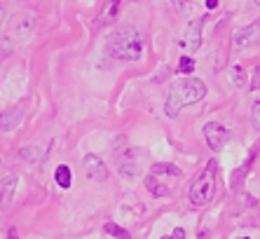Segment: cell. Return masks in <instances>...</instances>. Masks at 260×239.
Instances as JSON below:
<instances>
[{
	"instance_id": "cell-1",
	"label": "cell",
	"mask_w": 260,
	"mask_h": 239,
	"mask_svg": "<svg viewBox=\"0 0 260 239\" xmlns=\"http://www.w3.org/2000/svg\"><path fill=\"white\" fill-rule=\"evenodd\" d=\"M204 96H206V84L202 82L200 78L178 80V82L171 84L164 110H167V115H169V117H178V113H181L183 108L202 101Z\"/></svg>"
},
{
	"instance_id": "cell-21",
	"label": "cell",
	"mask_w": 260,
	"mask_h": 239,
	"mask_svg": "<svg viewBox=\"0 0 260 239\" xmlns=\"http://www.w3.org/2000/svg\"><path fill=\"white\" fill-rule=\"evenodd\" d=\"M253 89H260V66L255 68V73H253V84H251Z\"/></svg>"
},
{
	"instance_id": "cell-4",
	"label": "cell",
	"mask_w": 260,
	"mask_h": 239,
	"mask_svg": "<svg viewBox=\"0 0 260 239\" xmlns=\"http://www.w3.org/2000/svg\"><path fill=\"white\" fill-rule=\"evenodd\" d=\"M202 45V19H194V21H190L188 28H185V33L181 36V40H178V47L185 49L190 54H194L197 49H200Z\"/></svg>"
},
{
	"instance_id": "cell-14",
	"label": "cell",
	"mask_w": 260,
	"mask_h": 239,
	"mask_svg": "<svg viewBox=\"0 0 260 239\" xmlns=\"http://www.w3.org/2000/svg\"><path fill=\"white\" fill-rule=\"evenodd\" d=\"M152 176L155 173H169V176H181V169L176 167V164H169V162H157V164H152Z\"/></svg>"
},
{
	"instance_id": "cell-6",
	"label": "cell",
	"mask_w": 260,
	"mask_h": 239,
	"mask_svg": "<svg viewBox=\"0 0 260 239\" xmlns=\"http://www.w3.org/2000/svg\"><path fill=\"white\" fill-rule=\"evenodd\" d=\"M235 47H251V45H258L260 42V19H255L253 24L244 26L232 36Z\"/></svg>"
},
{
	"instance_id": "cell-12",
	"label": "cell",
	"mask_w": 260,
	"mask_h": 239,
	"mask_svg": "<svg viewBox=\"0 0 260 239\" xmlns=\"http://www.w3.org/2000/svg\"><path fill=\"white\" fill-rule=\"evenodd\" d=\"M54 178H56V186L63 188V190H68L73 183V173H71V167H66V164H59V167L54 169Z\"/></svg>"
},
{
	"instance_id": "cell-8",
	"label": "cell",
	"mask_w": 260,
	"mask_h": 239,
	"mask_svg": "<svg viewBox=\"0 0 260 239\" xmlns=\"http://www.w3.org/2000/svg\"><path fill=\"white\" fill-rule=\"evenodd\" d=\"M117 169L124 178H136V173H139V164L134 160V153L132 150H124L122 155H117Z\"/></svg>"
},
{
	"instance_id": "cell-9",
	"label": "cell",
	"mask_w": 260,
	"mask_h": 239,
	"mask_svg": "<svg viewBox=\"0 0 260 239\" xmlns=\"http://www.w3.org/2000/svg\"><path fill=\"white\" fill-rule=\"evenodd\" d=\"M21 117H24V113H21L19 108H10V110H3V113H0V134L17 129L19 122H21Z\"/></svg>"
},
{
	"instance_id": "cell-23",
	"label": "cell",
	"mask_w": 260,
	"mask_h": 239,
	"mask_svg": "<svg viewBox=\"0 0 260 239\" xmlns=\"http://www.w3.org/2000/svg\"><path fill=\"white\" fill-rule=\"evenodd\" d=\"M7 239H19V237H17V230H10V234H7Z\"/></svg>"
},
{
	"instance_id": "cell-5",
	"label": "cell",
	"mask_w": 260,
	"mask_h": 239,
	"mask_svg": "<svg viewBox=\"0 0 260 239\" xmlns=\"http://www.w3.org/2000/svg\"><path fill=\"white\" fill-rule=\"evenodd\" d=\"M204 138H206V145L211 150H220L228 141H230V134H228V129H225L220 122H206Z\"/></svg>"
},
{
	"instance_id": "cell-17",
	"label": "cell",
	"mask_w": 260,
	"mask_h": 239,
	"mask_svg": "<svg viewBox=\"0 0 260 239\" xmlns=\"http://www.w3.org/2000/svg\"><path fill=\"white\" fill-rule=\"evenodd\" d=\"M21 157H24L26 162H38L40 157H43V150H38V148H21Z\"/></svg>"
},
{
	"instance_id": "cell-24",
	"label": "cell",
	"mask_w": 260,
	"mask_h": 239,
	"mask_svg": "<svg viewBox=\"0 0 260 239\" xmlns=\"http://www.w3.org/2000/svg\"><path fill=\"white\" fill-rule=\"evenodd\" d=\"M171 3H174L176 7H181V5H185V0H171Z\"/></svg>"
},
{
	"instance_id": "cell-13",
	"label": "cell",
	"mask_w": 260,
	"mask_h": 239,
	"mask_svg": "<svg viewBox=\"0 0 260 239\" xmlns=\"http://www.w3.org/2000/svg\"><path fill=\"white\" fill-rule=\"evenodd\" d=\"M145 188H148L155 197H167V195H169V188L162 186V183H157L155 176H148V178H145Z\"/></svg>"
},
{
	"instance_id": "cell-11",
	"label": "cell",
	"mask_w": 260,
	"mask_h": 239,
	"mask_svg": "<svg viewBox=\"0 0 260 239\" xmlns=\"http://www.w3.org/2000/svg\"><path fill=\"white\" fill-rule=\"evenodd\" d=\"M14 190H17V176H5V181L0 183V209H5L12 202Z\"/></svg>"
},
{
	"instance_id": "cell-7",
	"label": "cell",
	"mask_w": 260,
	"mask_h": 239,
	"mask_svg": "<svg viewBox=\"0 0 260 239\" xmlns=\"http://www.w3.org/2000/svg\"><path fill=\"white\" fill-rule=\"evenodd\" d=\"M82 164H85V171H87V176H89L91 181H99V183H103V181L108 178V169H106V164H103L101 157H96L94 153L85 155Z\"/></svg>"
},
{
	"instance_id": "cell-22",
	"label": "cell",
	"mask_w": 260,
	"mask_h": 239,
	"mask_svg": "<svg viewBox=\"0 0 260 239\" xmlns=\"http://www.w3.org/2000/svg\"><path fill=\"white\" fill-rule=\"evenodd\" d=\"M218 3H220V0H206V7H209V10H216Z\"/></svg>"
},
{
	"instance_id": "cell-20",
	"label": "cell",
	"mask_w": 260,
	"mask_h": 239,
	"mask_svg": "<svg viewBox=\"0 0 260 239\" xmlns=\"http://www.w3.org/2000/svg\"><path fill=\"white\" fill-rule=\"evenodd\" d=\"M162 239H185V232H183L181 227H178V230H174L169 237H162Z\"/></svg>"
},
{
	"instance_id": "cell-3",
	"label": "cell",
	"mask_w": 260,
	"mask_h": 239,
	"mask_svg": "<svg viewBox=\"0 0 260 239\" xmlns=\"http://www.w3.org/2000/svg\"><path fill=\"white\" fill-rule=\"evenodd\" d=\"M216 171H218L216 162H211V164L192 181L188 197L194 206H204V204H209L213 199V195H216Z\"/></svg>"
},
{
	"instance_id": "cell-27",
	"label": "cell",
	"mask_w": 260,
	"mask_h": 239,
	"mask_svg": "<svg viewBox=\"0 0 260 239\" xmlns=\"http://www.w3.org/2000/svg\"><path fill=\"white\" fill-rule=\"evenodd\" d=\"M255 3H258V5H260V0H255Z\"/></svg>"
},
{
	"instance_id": "cell-10",
	"label": "cell",
	"mask_w": 260,
	"mask_h": 239,
	"mask_svg": "<svg viewBox=\"0 0 260 239\" xmlns=\"http://www.w3.org/2000/svg\"><path fill=\"white\" fill-rule=\"evenodd\" d=\"M120 5H122V0H108L106 5H103V10L99 12L96 17V26H108L115 21L117 12H120Z\"/></svg>"
},
{
	"instance_id": "cell-16",
	"label": "cell",
	"mask_w": 260,
	"mask_h": 239,
	"mask_svg": "<svg viewBox=\"0 0 260 239\" xmlns=\"http://www.w3.org/2000/svg\"><path fill=\"white\" fill-rule=\"evenodd\" d=\"M178 73H185V75H190V73L194 71V61H192V56H188V54H185V56H181V59H178Z\"/></svg>"
},
{
	"instance_id": "cell-26",
	"label": "cell",
	"mask_w": 260,
	"mask_h": 239,
	"mask_svg": "<svg viewBox=\"0 0 260 239\" xmlns=\"http://www.w3.org/2000/svg\"><path fill=\"white\" fill-rule=\"evenodd\" d=\"M239 239H248V237H239Z\"/></svg>"
},
{
	"instance_id": "cell-15",
	"label": "cell",
	"mask_w": 260,
	"mask_h": 239,
	"mask_svg": "<svg viewBox=\"0 0 260 239\" xmlns=\"http://www.w3.org/2000/svg\"><path fill=\"white\" fill-rule=\"evenodd\" d=\"M103 232L110 234V237H115V239H129L127 230L120 227V225H115V223H106V225H103Z\"/></svg>"
},
{
	"instance_id": "cell-18",
	"label": "cell",
	"mask_w": 260,
	"mask_h": 239,
	"mask_svg": "<svg viewBox=\"0 0 260 239\" xmlns=\"http://www.w3.org/2000/svg\"><path fill=\"white\" fill-rule=\"evenodd\" d=\"M251 120H253L255 129H260V99L253 103V108H251Z\"/></svg>"
},
{
	"instance_id": "cell-19",
	"label": "cell",
	"mask_w": 260,
	"mask_h": 239,
	"mask_svg": "<svg viewBox=\"0 0 260 239\" xmlns=\"http://www.w3.org/2000/svg\"><path fill=\"white\" fill-rule=\"evenodd\" d=\"M228 78H230L232 82L239 84V82H242V68H239V66H232L230 73H228Z\"/></svg>"
},
{
	"instance_id": "cell-2",
	"label": "cell",
	"mask_w": 260,
	"mask_h": 239,
	"mask_svg": "<svg viewBox=\"0 0 260 239\" xmlns=\"http://www.w3.org/2000/svg\"><path fill=\"white\" fill-rule=\"evenodd\" d=\"M143 47H145L143 31L136 28V26L115 31L108 40V52L120 61H139L143 56Z\"/></svg>"
},
{
	"instance_id": "cell-25",
	"label": "cell",
	"mask_w": 260,
	"mask_h": 239,
	"mask_svg": "<svg viewBox=\"0 0 260 239\" xmlns=\"http://www.w3.org/2000/svg\"><path fill=\"white\" fill-rule=\"evenodd\" d=\"M0 17H3V5H0Z\"/></svg>"
}]
</instances>
